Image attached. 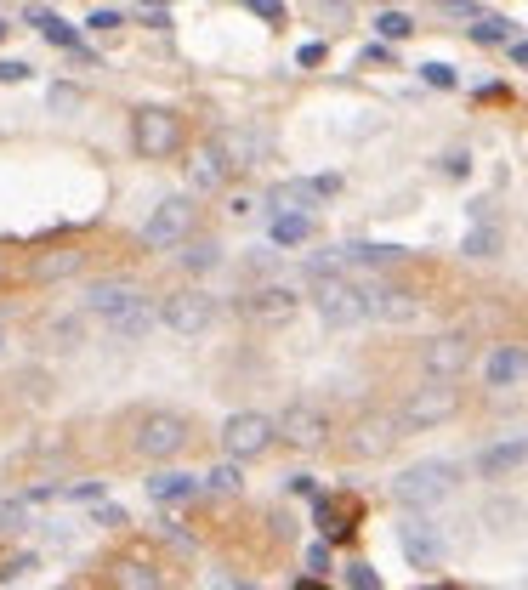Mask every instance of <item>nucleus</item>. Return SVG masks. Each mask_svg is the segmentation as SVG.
Segmentation results:
<instances>
[{
	"instance_id": "1",
	"label": "nucleus",
	"mask_w": 528,
	"mask_h": 590,
	"mask_svg": "<svg viewBox=\"0 0 528 590\" xmlns=\"http://www.w3.org/2000/svg\"><path fill=\"white\" fill-rule=\"evenodd\" d=\"M188 443H194V426H188V415H176V409H142V415L131 420V454L154 460V466L182 460Z\"/></svg>"
},
{
	"instance_id": "2",
	"label": "nucleus",
	"mask_w": 528,
	"mask_h": 590,
	"mask_svg": "<svg viewBox=\"0 0 528 590\" xmlns=\"http://www.w3.org/2000/svg\"><path fill=\"white\" fill-rule=\"evenodd\" d=\"M460 488V466L455 460H415V466L392 483V494H398V505H409V511H426V505L449 500Z\"/></svg>"
},
{
	"instance_id": "3",
	"label": "nucleus",
	"mask_w": 528,
	"mask_h": 590,
	"mask_svg": "<svg viewBox=\"0 0 528 590\" xmlns=\"http://www.w3.org/2000/svg\"><path fill=\"white\" fill-rule=\"evenodd\" d=\"M455 409H460V386L455 381H426L398 403L392 420H398V432H432V426H443Z\"/></svg>"
},
{
	"instance_id": "4",
	"label": "nucleus",
	"mask_w": 528,
	"mask_h": 590,
	"mask_svg": "<svg viewBox=\"0 0 528 590\" xmlns=\"http://www.w3.org/2000/svg\"><path fill=\"white\" fill-rule=\"evenodd\" d=\"M313 307L330 330H352L370 318V301H364V284L352 278H313Z\"/></svg>"
},
{
	"instance_id": "5",
	"label": "nucleus",
	"mask_w": 528,
	"mask_h": 590,
	"mask_svg": "<svg viewBox=\"0 0 528 590\" xmlns=\"http://www.w3.org/2000/svg\"><path fill=\"white\" fill-rule=\"evenodd\" d=\"M279 443V426H273V415H262V409H239V415L222 420V454L228 460H256V454H267Z\"/></svg>"
},
{
	"instance_id": "6",
	"label": "nucleus",
	"mask_w": 528,
	"mask_h": 590,
	"mask_svg": "<svg viewBox=\"0 0 528 590\" xmlns=\"http://www.w3.org/2000/svg\"><path fill=\"white\" fill-rule=\"evenodd\" d=\"M154 313H159V324H165L171 335L194 341V335H205L216 324V295H205V290H171Z\"/></svg>"
},
{
	"instance_id": "7",
	"label": "nucleus",
	"mask_w": 528,
	"mask_h": 590,
	"mask_svg": "<svg viewBox=\"0 0 528 590\" xmlns=\"http://www.w3.org/2000/svg\"><path fill=\"white\" fill-rule=\"evenodd\" d=\"M176 142H182V120L171 108H137L131 114V148L142 159H171Z\"/></svg>"
},
{
	"instance_id": "8",
	"label": "nucleus",
	"mask_w": 528,
	"mask_h": 590,
	"mask_svg": "<svg viewBox=\"0 0 528 590\" xmlns=\"http://www.w3.org/2000/svg\"><path fill=\"white\" fill-rule=\"evenodd\" d=\"M194 239V199H159L154 216L142 222V244L148 250H182Z\"/></svg>"
},
{
	"instance_id": "9",
	"label": "nucleus",
	"mask_w": 528,
	"mask_h": 590,
	"mask_svg": "<svg viewBox=\"0 0 528 590\" xmlns=\"http://www.w3.org/2000/svg\"><path fill=\"white\" fill-rule=\"evenodd\" d=\"M426 364V381H455V375H466V364H472V335L466 330H443L426 341L421 352Z\"/></svg>"
},
{
	"instance_id": "10",
	"label": "nucleus",
	"mask_w": 528,
	"mask_h": 590,
	"mask_svg": "<svg viewBox=\"0 0 528 590\" xmlns=\"http://www.w3.org/2000/svg\"><path fill=\"white\" fill-rule=\"evenodd\" d=\"M341 188V176H301V182H279V188L267 193V210L273 216H307L318 199H330Z\"/></svg>"
},
{
	"instance_id": "11",
	"label": "nucleus",
	"mask_w": 528,
	"mask_h": 590,
	"mask_svg": "<svg viewBox=\"0 0 528 590\" xmlns=\"http://www.w3.org/2000/svg\"><path fill=\"white\" fill-rule=\"evenodd\" d=\"M273 426L290 449H324V437H330V415L318 403H290L284 415H273Z\"/></svg>"
},
{
	"instance_id": "12",
	"label": "nucleus",
	"mask_w": 528,
	"mask_h": 590,
	"mask_svg": "<svg viewBox=\"0 0 528 590\" xmlns=\"http://www.w3.org/2000/svg\"><path fill=\"white\" fill-rule=\"evenodd\" d=\"M137 301H148V295H142L137 284H125V278H97V284H86V295H80V307H86L91 318H103V324L131 313Z\"/></svg>"
},
{
	"instance_id": "13",
	"label": "nucleus",
	"mask_w": 528,
	"mask_h": 590,
	"mask_svg": "<svg viewBox=\"0 0 528 590\" xmlns=\"http://www.w3.org/2000/svg\"><path fill=\"white\" fill-rule=\"evenodd\" d=\"M296 307H301V295L290 290V284H256V290L239 295V313H245L250 324H284Z\"/></svg>"
},
{
	"instance_id": "14",
	"label": "nucleus",
	"mask_w": 528,
	"mask_h": 590,
	"mask_svg": "<svg viewBox=\"0 0 528 590\" xmlns=\"http://www.w3.org/2000/svg\"><path fill=\"white\" fill-rule=\"evenodd\" d=\"M392 443H398V420L381 415V409H375V415H358V420H352V432H347V454H352V460H381Z\"/></svg>"
},
{
	"instance_id": "15",
	"label": "nucleus",
	"mask_w": 528,
	"mask_h": 590,
	"mask_svg": "<svg viewBox=\"0 0 528 590\" xmlns=\"http://www.w3.org/2000/svg\"><path fill=\"white\" fill-rule=\"evenodd\" d=\"M364 301H370V318H381V324H409V318L421 313V295L404 290V284H387V278H370Z\"/></svg>"
},
{
	"instance_id": "16",
	"label": "nucleus",
	"mask_w": 528,
	"mask_h": 590,
	"mask_svg": "<svg viewBox=\"0 0 528 590\" xmlns=\"http://www.w3.org/2000/svg\"><path fill=\"white\" fill-rule=\"evenodd\" d=\"M108 585L114 590H165V568H159L148 551L114 556V562H108Z\"/></svg>"
},
{
	"instance_id": "17",
	"label": "nucleus",
	"mask_w": 528,
	"mask_h": 590,
	"mask_svg": "<svg viewBox=\"0 0 528 590\" xmlns=\"http://www.w3.org/2000/svg\"><path fill=\"white\" fill-rule=\"evenodd\" d=\"M398 545H404V556L415 562V568H438L443 562V534L421 517H409L404 528H398Z\"/></svg>"
},
{
	"instance_id": "18",
	"label": "nucleus",
	"mask_w": 528,
	"mask_h": 590,
	"mask_svg": "<svg viewBox=\"0 0 528 590\" xmlns=\"http://www.w3.org/2000/svg\"><path fill=\"white\" fill-rule=\"evenodd\" d=\"M528 466V432L523 437H500V443H489V449L477 454V471L483 477H506V471Z\"/></svg>"
},
{
	"instance_id": "19",
	"label": "nucleus",
	"mask_w": 528,
	"mask_h": 590,
	"mask_svg": "<svg viewBox=\"0 0 528 590\" xmlns=\"http://www.w3.org/2000/svg\"><path fill=\"white\" fill-rule=\"evenodd\" d=\"M228 176L233 171L222 165V154H216L211 142L188 154V188H194V193H222V182H228Z\"/></svg>"
},
{
	"instance_id": "20",
	"label": "nucleus",
	"mask_w": 528,
	"mask_h": 590,
	"mask_svg": "<svg viewBox=\"0 0 528 590\" xmlns=\"http://www.w3.org/2000/svg\"><path fill=\"white\" fill-rule=\"evenodd\" d=\"M199 494V477L194 471H154V477H148V500L154 505H188Z\"/></svg>"
},
{
	"instance_id": "21",
	"label": "nucleus",
	"mask_w": 528,
	"mask_h": 590,
	"mask_svg": "<svg viewBox=\"0 0 528 590\" xmlns=\"http://www.w3.org/2000/svg\"><path fill=\"white\" fill-rule=\"evenodd\" d=\"M483 381H489V386H517V381H528V347H494L489 364H483Z\"/></svg>"
},
{
	"instance_id": "22",
	"label": "nucleus",
	"mask_w": 528,
	"mask_h": 590,
	"mask_svg": "<svg viewBox=\"0 0 528 590\" xmlns=\"http://www.w3.org/2000/svg\"><path fill=\"white\" fill-rule=\"evenodd\" d=\"M80 267H86V250H74V244H57V250H40L29 273H35L40 284H57V278L80 273Z\"/></svg>"
},
{
	"instance_id": "23",
	"label": "nucleus",
	"mask_w": 528,
	"mask_h": 590,
	"mask_svg": "<svg viewBox=\"0 0 528 590\" xmlns=\"http://www.w3.org/2000/svg\"><path fill=\"white\" fill-rule=\"evenodd\" d=\"M352 511H358V505L341 500V494H318V528H324V539H347L352 534Z\"/></svg>"
},
{
	"instance_id": "24",
	"label": "nucleus",
	"mask_w": 528,
	"mask_h": 590,
	"mask_svg": "<svg viewBox=\"0 0 528 590\" xmlns=\"http://www.w3.org/2000/svg\"><path fill=\"white\" fill-rule=\"evenodd\" d=\"M211 148L222 154V165H228V171H245V165H256V137H250V131H222Z\"/></svg>"
},
{
	"instance_id": "25",
	"label": "nucleus",
	"mask_w": 528,
	"mask_h": 590,
	"mask_svg": "<svg viewBox=\"0 0 528 590\" xmlns=\"http://www.w3.org/2000/svg\"><path fill=\"white\" fill-rule=\"evenodd\" d=\"M154 324H159V313L148 307V301H137L131 313H120L114 324H108V335H114V341H142V335L154 330Z\"/></svg>"
},
{
	"instance_id": "26",
	"label": "nucleus",
	"mask_w": 528,
	"mask_h": 590,
	"mask_svg": "<svg viewBox=\"0 0 528 590\" xmlns=\"http://www.w3.org/2000/svg\"><path fill=\"white\" fill-rule=\"evenodd\" d=\"M239 488H245L239 460H222V466H211L205 477H199V494H239Z\"/></svg>"
},
{
	"instance_id": "27",
	"label": "nucleus",
	"mask_w": 528,
	"mask_h": 590,
	"mask_svg": "<svg viewBox=\"0 0 528 590\" xmlns=\"http://www.w3.org/2000/svg\"><path fill=\"white\" fill-rule=\"evenodd\" d=\"M35 29H40L46 40H52V46H63V52H86V40L74 35L69 23L57 18V12H35ZM86 57H91V52H86Z\"/></svg>"
},
{
	"instance_id": "28",
	"label": "nucleus",
	"mask_w": 528,
	"mask_h": 590,
	"mask_svg": "<svg viewBox=\"0 0 528 590\" xmlns=\"http://www.w3.org/2000/svg\"><path fill=\"white\" fill-rule=\"evenodd\" d=\"M313 239V216H273V244H307Z\"/></svg>"
},
{
	"instance_id": "29",
	"label": "nucleus",
	"mask_w": 528,
	"mask_h": 590,
	"mask_svg": "<svg viewBox=\"0 0 528 590\" xmlns=\"http://www.w3.org/2000/svg\"><path fill=\"white\" fill-rule=\"evenodd\" d=\"M182 261H188L194 273H205V267H216V261H222V250H216L211 239H188V244H182Z\"/></svg>"
},
{
	"instance_id": "30",
	"label": "nucleus",
	"mask_w": 528,
	"mask_h": 590,
	"mask_svg": "<svg viewBox=\"0 0 528 590\" xmlns=\"http://www.w3.org/2000/svg\"><path fill=\"white\" fill-rule=\"evenodd\" d=\"M472 40H483V46H500V40H511V23H506V18H477V23H472Z\"/></svg>"
},
{
	"instance_id": "31",
	"label": "nucleus",
	"mask_w": 528,
	"mask_h": 590,
	"mask_svg": "<svg viewBox=\"0 0 528 590\" xmlns=\"http://www.w3.org/2000/svg\"><path fill=\"white\" fill-rule=\"evenodd\" d=\"M29 568H35V551H12V556H0V585H12V579H23Z\"/></svg>"
},
{
	"instance_id": "32",
	"label": "nucleus",
	"mask_w": 528,
	"mask_h": 590,
	"mask_svg": "<svg viewBox=\"0 0 528 590\" xmlns=\"http://www.w3.org/2000/svg\"><path fill=\"white\" fill-rule=\"evenodd\" d=\"M375 29H381V40H409V29H415V23H409V12H381V18H375Z\"/></svg>"
},
{
	"instance_id": "33",
	"label": "nucleus",
	"mask_w": 528,
	"mask_h": 590,
	"mask_svg": "<svg viewBox=\"0 0 528 590\" xmlns=\"http://www.w3.org/2000/svg\"><path fill=\"white\" fill-rule=\"evenodd\" d=\"M347 590H381V573L370 562H347Z\"/></svg>"
},
{
	"instance_id": "34",
	"label": "nucleus",
	"mask_w": 528,
	"mask_h": 590,
	"mask_svg": "<svg viewBox=\"0 0 528 590\" xmlns=\"http://www.w3.org/2000/svg\"><path fill=\"white\" fill-rule=\"evenodd\" d=\"M18 528H29L23 522V500H0V534H18Z\"/></svg>"
},
{
	"instance_id": "35",
	"label": "nucleus",
	"mask_w": 528,
	"mask_h": 590,
	"mask_svg": "<svg viewBox=\"0 0 528 590\" xmlns=\"http://www.w3.org/2000/svg\"><path fill=\"white\" fill-rule=\"evenodd\" d=\"M494 244H500V239H494L489 227H477L472 239H466V256H494Z\"/></svg>"
},
{
	"instance_id": "36",
	"label": "nucleus",
	"mask_w": 528,
	"mask_h": 590,
	"mask_svg": "<svg viewBox=\"0 0 528 590\" xmlns=\"http://www.w3.org/2000/svg\"><path fill=\"white\" fill-rule=\"evenodd\" d=\"M256 18H267V23H284V0H245Z\"/></svg>"
},
{
	"instance_id": "37",
	"label": "nucleus",
	"mask_w": 528,
	"mask_h": 590,
	"mask_svg": "<svg viewBox=\"0 0 528 590\" xmlns=\"http://www.w3.org/2000/svg\"><path fill=\"white\" fill-rule=\"evenodd\" d=\"M421 74H426V86H455V69H449V63H421Z\"/></svg>"
},
{
	"instance_id": "38",
	"label": "nucleus",
	"mask_w": 528,
	"mask_h": 590,
	"mask_svg": "<svg viewBox=\"0 0 528 590\" xmlns=\"http://www.w3.org/2000/svg\"><path fill=\"white\" fill-rule=\"evenodd\" d=\"M307 568H313V579H318V573H330V545H324V539L307 545Z\"/></svg>"
},
{
	"instance_id": "39",
	"label": "nucleus",
	"mask_w": 528,
	"mask_h": 590,
	"mask_svg": "<svg viewBox=\"0 0 528 590\" xmlns=\"http://www.w3.org/2000/svg\"><path fill=\"white\" fill-rule=\"evenodd\" d=\"M18 80H29V63L6 57V63H0V86H18Z\"/></svg>"
},
{
	"instance_id": "40",
	"label": "nucleus",
	"mask_w": 528,
	"mask_h": 590,
	"mask_svg": "<svg viewBox=\"0 0 528 590\" xmlns=\"http://www.w3.org/2000/svg\"><path fill=\"white\" fill-rule=\"evenodd\" d=\"M52 108H63V114L80 108V91H74V86H52Z\"/></svg>"
},
{
	"instance_id": "41",
	"label": "nucleus",
	"mask_w": 528,
	"mask_h": 590,
	"mask_svg": "<svg viewBox=\"0 0 528 590\" xmlns=\"http://www.w3.org/2000/svg\"><path fill=\"white\" fill-rule=\"evenodd\" d=\"M296 63H301V69H313V63H324V46H318V40H307V46L296 52Z\"/></svg>"
},
{
	"instance_id": "42",
	"label": "nucleus",
	"mask_w": 528,
	"mask_h": 590,
	"mask_svg": "<svg viewBox=\"0 0 528 590\" xmlns=\"http://www.w3.org/2000/svg\"><path fill=\"white\" fill-rule=\"evenodd\" d=\"M97 522H103V528H125V511L120 505H97Z\"/></svg>"
},
{
	"instance_id": "43",
	"label": "nucleus",
	"mask_w": 528,
	"mask_h": 590,
	"mask_svg": "<svg viewBox=\"0 0 528 590\" xmlns=\"http://www.w3.org/2000/svg\"><path fill=\"white\" fill-rule=\"evenodd\" d=\"M69 500H103V483H74Z\"/></svg>"
},
{
	"instance_id": "44",
	"label": "nucleus",
	"mask_w": 528,
	"mask_h": 590,
	"mask_svg": "<svg viewBox=\"0 0 528 590\" xmlns=\"http://www.w3.org/2000/svg\"><path fill=\"white\" fill-rule=\"evenodd\" d=\"M250 210H256V199H245V193H239V199H228V216H233V222H239V216H250Z\"/></svg>"
},
{
	"instance_id": "45",
	"label": "nucleus",
	"mask_w": 528,
	"mask_h": 590,
	"mask_svg": "<svg viewBox=\"0 0 528 590\" xmlns=\"http://www.w3.org/2000/svg\"><path fill=\"white\" fill-rule=\"evenodd\" d=\"M91 29H120V12H91Z\"/></svg>"
},
{
	"instance_id": "46",
	"label": "nucleus",
	"mask_w": 528,
	"mask_h": 590,
	"mask_svg": "<svg viewBox=\"0 0 528 590\" xmlns=\"http://www.w3.org/2000/svg\"><path fill=\"white\" fill-rule=\"evenodd\" d=\"M511 63H523V69H528V40H517V46H511Z\"/></svg>"
},
{
	"instance_id": "47",
	"label": "nucleus",
	"mask_w": 528,
	"mask_h": 590,
	"mask_svg": "<svg viewBox=\"0 0 528 590\" xmlns=\"http://www.w3.org/2000/svg\"><path fill=\"white\" fill-rule=\"evenodd\" d=\"M6 352H12V335H6V324H0V358H6Z\"/></svg>"
},
{
	"instance_id": "48",
	"label": "nucleus",
	"mask_w": 528,
	"mask_h": 590,
	"mask_svg": "<svg viewBox=\"0 0 528 590\" xmlns=\"http://www.w3.org/2000/svg\"><path fill=\"white\" fill-rule=\"evenodd\" d=\"M296 590H324V585H318V579H301V585Z\"/></svg>"
},
{
	"instance_id": "49",
	"label": "nucleus",
	"mask_w": 528,
	"mask_h": 590,
	"mask_svg": "<svg viewBox=\"0 0 528 590\" xmlns=\"http://www.w3.org/2000/svg\"><path fill=\"white\" fill-rule=\"evenodd\" d=\"M443 6H477V0H443Z\"/></svg>"
},
{
	"instance_id": "50",
	"label": "nucleus",
	"mask_w": 528,
	"mask_h": 590,
	"mask_svg": "<svg viewBox=\"0 0 528 590\" xmlns=\"http://www.w3.org/2000/svg\"><path fill=\"white\" fill-rule=\"evenodd\" d=\"M52 590H86V585H52Z\"/></svg>"
},
{
	"instance_id": "51",
	"label": "nucleus",
	"mask_w": 528,
	"mask_h": 590,
	"mask_svg": "<svg viewBox=\"0 0 528 590\" xmlns=\"http://www.w3.org/2000/svg\"><path fill=\"white\" fill-rule=\"evenodd\" d=\"M148 6H165V0H148Z\"/></svg>"
},
{
	"instance_id": "52",
	"label": "nucleus",
	"mask_w": 528,
	"mask_h": 590,
	"mask_svg": "<svg viewBox=\"0 0 528 590\" xmlns=\"http://www.w3.org/2000/svg\"><path fill=\"white\" fill-rule=\"evenodd\" d=\"M0 40H6V23H0Z\"/></svg>"
},
{
	"instance_id": "53",
	"label": "nucleus",
	"mask_w": 528,
	"mask_h": 590,
	"mask_svg": "<svg viewBox=\"0 0 528 590\" xmlns=\"http://www.w3.org/2000/svg\"><path fill=\"white\" fill-rule=\"evenodd\" d=\"M233 590H250V585H233Z\"/></svg>"
}]
</instances>
